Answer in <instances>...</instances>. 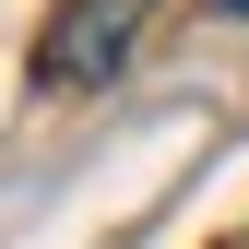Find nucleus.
Masks as SVG:
<instances>
[{
    "label": "nucleus",
    "instance_id": "1",
    "mask_svg": "<svg viewBox=\"0 0 249 249\" xmlns=\"http://www.w3.org/2000/svg\"><path fill=\"white\" fill-rule=\"evenodd\" d=\"M142 12L154 0H71V12L48 24V48H36V83H59V95L107 83L119 59H131V36H142Z\"/></svg>",
    "mask_w": 249,
    "mask_h": 249
}]
</instances>
